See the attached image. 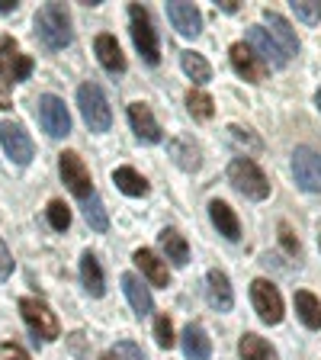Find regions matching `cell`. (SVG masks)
<instances>
[{
  "label": "cell",
  "instance_id": "6da1fadb",
  "mask_svg": "<svg viewBox=\"0 0 321 360\" xmlns=\"http://www.w3.org/2000/svg\"><path fill=\"white\" fill-rule=\"evenodd\" d=\"M36 36L45 49L52 52H61L71 45L74 32H71V16H67L65 4H45L36 13Z\"/></svg>",
  "mask_w": 321,
  "mask_h": 360
},
{
  "label": "cell",
  "instance_id": "7a4b0ae2",
  "mask_svg": "<svg viewBox=\"0 0 321 360\" xmlns=\"http://www.w3.org/2000/svg\"><path fill=\"white\" fill-rule=\"evenodd\" d=\"M228 180H232V187L238 190L241 196L247 200H267L270 196V180L261 167L251 161V158H235L232 165H228Z\"/></svg>",
  "mask_w": 321,
  "mask_h": 360
},
{
  "label": "cell",
  "instance_id": "3957f363",
  "mask_svg": "<svg viewBox=\"0 0 321 360\" xmlns=\"http://www.w3.org/2000/svg\"><path fill=\"white\" fill-rule=\"evenodd\" d=\"M20 315H22V322H26V328L32 331L36 341H55V338L61 335L58 315L45 306L42 300H32V296L20 300Z\"/></svg>",
  "mask_w": 321,
  "mask_h": 360
},
{
  "label": "cell",
  "instance_id": "277c9868",
  "mask_svg": "<svg viewBox=\"0 0 321 360\" xmlns=\"http://www.w3.org/2000/svg\"><path fill=\"white\" fill-rule=\"evenodd\" d=\"M77 106H81V116L90 126V132H110L112 112H110V103H106V94L97 84H84L77 90Z\"/></svg>",
  "mask_w": 321,
  "mask_h": 360
},
{
  "label": "cell",
  "instance_id": "5b68a950",
  "mask_svg": "<svg viewBox=\"0 0 321 360\" xmlns=\"http://www.w3.org/2000/svg\"><path fill=\"white\" fill-rule=\"evenodd\" d=\"M129 20H132V42L135 49L142 52V58L148 65H157L161 61V45H157V32L151 26V16L142 4H132L129 7Z\"/></svg>",
  "mask_w": 321,
  "mask_h": 360
},
{
  "label": "cell",
  "instance_id": "8992f818",
  "mask_svg": "<svg viewBox=\"0 0 321 360\" xmlns=\"http://www.w3.org/2000/svg\"><path fill=\"white\" fill-rule=\"evenodd\" d=\"M58 171H61L65 187L74 196H81V200L93 196V180H90V171H87V165H84V158L77 155V151H61L58 155Z\"/></svg>",
  "mask_w": 321,
  "mask_h": 360
},
{
  "label": "cell",
  "instance_id": "52a82bcc",
  "mask_svg": "<svg viewBox=\"0 0 321 360\" xmlns=\"http://www.w3.org/2000/svg\"><path fill=\"white\" fill-rule=\"evenodd\" d=\"M39 122L52 139H65L71 135V112H67L65 100L55 97V94H45L39 97Z\"/></svg>",
  "mask_w": 321,
  "mask_h": 360
},
{
  "label": "cell",
  "instance_id": "ba28073f",
  "mask_svg": "<svg viewBox=\"0 0 321 360\" xmlns=\"http://www.w3.org/2000/svg\"><path fill=\"white\" fill-rule=\"evenodd\" d=\"M0 145H4L10 161L20 167H26L32 161V155H36V145H32V139L26 135V129L10 122V120L0 122Z\"/></svg>",
  "mask_w": 321,
  "mask_h": 360
},
{
  "label": "cell",
  "instance_id": "9c48e42d",
  "mask_svg": "<svg viewBox=\"0 0 321 360\" xmlns=\"http://www.w3.org/2000/svg\"><path fill=\"white\" fill-rule=\"evenodd\" d=\"M292 177L302 190L321 193V155L315 148H296L292 151Z\"/></svg>",
  "mask_w": 321,
  "mask_h": 360
},
{
  "label": "cell",
  "instance_id": "30bf717a",
  "mask_svg": "<svg viewBox=\"0 0 321 360\" xmlns=\"http://www.w3.org/2000/svg\"><path fill=\"white\" fill-rule=\"evenodd\" d=\"M251 302H254L261 322L267 325H280L283 322V296L270 280H254L251 283Z\"/></svg>",
  "mask_w": 321,
  "mask_h": 360
},
{
  "label": "cell",
  "instance_id": "8fae6325",
  "mask_svg": "<svg viewBox=\"0 0 321 360\" xmlns=\"http://www.w3.org/2000/svg\"><path fill=\"white\" fill-rule=\"evenodd\" d=\"M247 49H251L267 68H286V61H289L283 55V49H280V45L270 39V32L261 30V26H251V30H247Z\"/></svg>",
  "mask_w": 321,
  "mask_h": 360
},
{
  "label": "cell",
  "instance_id": "7c38bea8",
  "mask_svg": "<svg viewBox=\"0 0 321 360\" xmlns=\"http://www.w3.org/2000/svg\"><path fill=\"white\" fill-rule=\"evenodd\" d=\"M232 68L238 71L244 81H251V84H263L267 81V75H270V68L263 65L261 58H257L251 49H247L244 42H235L232 45Z\"/></svg>",
  "mask_w": 321,
  "mask_h": 360
},
{
  "label": "cell",
  "instance_id": "4fadbf2b",
  "mask_svg": "<svg viewBox=\"0 0 321 360\" xmlns=\"http://www.w3.org/2000/svg\"><path fill=\"white\" fill-rule=\"evenodd\" d=\"M129 122H132L135 135H138L142 142L155 145V142H161V139H164V132H161V126H157L155 112H151L148 103H132V106H129Z\"/></svg>",
  "mask_w": 321,
  "mask_h": 360
},
{
  "label": "cell",
  "instance_id": "5bb4252c",
  "mask_svg": "<svg viewBox=\"0 0 321 360\" xmlns=\"http://www.w3.org/2000/svg\"><path fill=\"white\" fill-rule=\"evenodd\" d=\"M167 20L173 22V30L180 36H199L202 32V16L193 4H167Z\"/></svg>",
  "mask_w": 321,
  "mask_h": 360
},
{
  "label": "cell",
  "instance_id": "9a60e30c",
  "mask_svg": "<svg viewBox=\"0 0 321 360\" xmlns=\"http://www.w3.org/2000/svg\"><path fill=\"white\" fill-rule=\"evenodd\" d=\"M263 20H267V26H270V39L283 49V55L289 58V55H296L299 52V39H296V32H292V26L283 20V16L277 13V10H263Z\"/></svg>",
  "mask_w": 321,
  "mask_h": 360
},
{
  "label": "cell",
  "instance_id": "2e32d148",
  "mask_svg": "<svg viewBox=\"0 0 321 360\" xmlns=\"http://www.w3.org/2000/svg\"><path fill=\"white\" fill-rule=\"evenodd\" d=\"M206 296H209V306L216 312H228L235 306V292H232V283H228V274L222 270H209V277H206Z\"/></svg>",
  "mask_w": 321,
  "mask_h": 360
},
{
  "label": "cell",
  "instance_id": "e0dca14e",
  "mask_svg": "<svg viewBox=\"0 0 321 360\" xmlns=\"http://www.w3.org/2000/svg\"><path fill=\"white\" fill-rule=\"evenodd\" d=\"M93 52H97L100 65H103L110 75H122V71H126V55H122L119 42H116L110 32L97 36V42H93Z\"/></svg>",
  "mask_w": 321,
  "mask_h": 360
},
{
  "label": "cell",
  "instance_id": "ac0fdd59",
  "mask_svg": "<svg viewBox=\"0 0 321 360\" xmlns=\"http://www.w3.org/2000/svg\"><path fill=\"white\" fill-rule=\"evenodd\" d=\"M209 219H212V225L218 229V235H225L228 241L241 238V222H238V216H235V210L228 206V202L212 200L209 202Z\"/></svg>",
  "mask_w": 321,
  "mask_h": 360
},
{
  "label": "cell",
  "instance_id": "d6986e66",
  "mask_svg": "<svg viewBox=\"0 0 321 360\" xmlns=\"http://www.w3.org/2000/svg\"><path fill=\"white\" fill-rule=\"evenodd\" d=\"M180 345H183L187 360H209L212 357V341H209V335H206L202 325H187V328H183V338H180Z\"/></svg>",
  "mask_w": 321,
  "mask_h": 360
},
{
  "label": "cell",
  "instance_id": "ffe728a7",
  "mask_svg": "<svg viewBox=\"0 0 321 360\" xmlns=\"http://www.w3.org/2000/svg\"><path fill=\"white\" fill-rule=\"evenodd\" d=\"M157 245H161L164 257L173 264V267H187L190 264V245H187V238H183L177 229H164V232L157 235Z\"/></svg>",
  "mask_w": 321,
  "mask_h": 360
},
{
  "label": "cell",
  "instance_id": "44dd1931",
  "mask_svg": "<svg viewBox=\"0 0 321 360\" xmlns=\"http://www.w3.org/2000/svg\"><path fill=\"white\" fill-rule=\"evenodd\" d=\"M138 267H142V274L151 280L155 286H167L171 283V274H167V264L161 261V257L155 255V251H148V248H138L135 251V257H132Z\"/></svg>",
  "mask_w": 321,
  "mask_h": 360
},
{
  "label": "cell",
  "instance_id": "7402d4cb",
  "mask_svg": "<svg viewBox=\"0 0 321 360\" xmlns=\"http://www.w3.org/2000/svg\"><path fill=\"white\" fill-rule=\"evenodd\" d=\"M122 290H126L129 306L135 309V315H148L151 309H155V300H151L148 286L135 277V274H126V277H122Z\"/></svg>",
  "mask_w": 321,
  "mask_h": 360
},
{
  "label": "cell",
  "instance_id": "603a6c76",
  "mask_svg": "<svg viewBox=\"0 0 321 360\" xmlns=\"http://www.w3.org/2000/svg\"><path fill=\"white\" fill-rule=\"evenodd\" d=\"M81 280H84V286H87V292L90 296H103L106 292V280H103V270H100V261H97V255H90V251H84L81 255Z\"/></svg>",
  "mask_w": 321,
  "mask_h": 360
},
{
  "label": "cell",
  "instance_id": "cb8c5ba5",
  "mask_svg": "<svg viewBox=\"0 0 321 360\" xmlns=\"http://www.w3.org/2000/svg\"><path fill=\"white\" fill-rule=\"evenodd\" d=\"M167 151H171L173 165L183 167V171H199V148H196L190 139H171V145H167Z\"/></svg>",
  "mask_w": 321,
  "mask_h": 360
},
{
  "label": "cell",
  "instance_id": "d4e9b609",
  "mask_svg": "<svg viewBox=\"0 0 321 360\" xmlns=\"http://www.w3.org/2000/svg\"><path fill=\"white\" fill-rule=\"evenodd\" d=\"M238 354H241V360H277V351H273V347H270L261 335H254V331L241 335Z\"/></svg>",
  "mask_w": 321,
  "mask_h": 360
},
{
  "label": "cell",
  "instance_id": "484cf974",
  "mask_svg": "<svg viewBox=\"0 0 321 360\" xmlns=\"http://www.w3.org/2000/svg\"><path fill=\"white\" fill-rule=\"evenodd\" d=\"M112 184H116L126 196H145L148 193V180L135 171V167H116V171H112Z\"/></svg>",
  "mask_w": 321,
  "mask_h": 360
},
{
  "label": "cell",
  "instance_id": "4316f807",
  "mask_svg": "<svg viewBox=\"0 0 321 360\" xmlns=\"http://www.w3.org/2000/svg\"><path fill=\"white\" fill-rule=\"evenodd\" d=\"M296 312H299V319H302V325L306 328H321V302L315 300L312 292H306V290H299L296 292Z\"/></svg>",
  "mask_w": 321,
  "mask_h": 360
},
{
  "label": "cell",
  "instance_id": "83f0119b",
  "mask_svg": "<svg viewBox=\"0 0 321 360\" xmlns=\"http://www.w3.org/2000/svg\"><path fill=\"white\" fill-rule=\"evenodd\" d=\"M180 65H183V71H187V77L193 84H206V81H212V68H209V61L202 58V55H196V52H183L180 55Z\"/></svg>",
  "mask_w": 321,
  "mask_h": 360
},
{
  "label": "cell",
  "instance_id": "f1b7e54d",
  "mask_svg": "<svg viewBox=\"0 0 321 360\" xmlns=\"http://www.w3.org/2000/svg\"><path fill=\"white\" fill-rule=\"evenodd\" d=\"M84 219H87V225L93 229V232H106V229H110V216H106V206H103V200H100L97 193L84 200Z\"/></svg>",
  "mask_w": 321,
  "mask_h": 360
},
{
  "label": "cell",
  "instance_id": "f546056e",
  "mask_svg": "<svg viewBox=\"0 0 321 360\" xmlns=\"http://www.w3.org/2000/svg\"><path fill=\"white\" fill-rule=\"evenodd\" d=\"M13 65H16V42L13 39H4V42H0V94H4L10 84H16Z\"/></svg>",
  "mask_w": 321,
  "mask_h": 360
},
{
  "label": "cell",
  "instance_id": "4dcf8cb0",
  "mask_svg": "<svg viewBox=\"0 0 321 360\" xmlns=\"http://www.w3.org/2000/svg\"><path fill=\"white\" fill-rule=\"evenodd\" d=\"M187 110H190V116H193V120L206 122V120H212L216 106H212L209 94H202V90H190V94H187Z\"/></svg>",
  "mask_w": 321,
  "mask_h": 360
},
{
  "label": "cell",
  "instance_id": "1f68e13d",
  "mask_svg": "<svg viewBox=\"0 0 321 360\" xmlns=\"http://www.w3.org/2000/svg\"><path fill=\"white\" fill-rule=\"evenodd\" d=\"M45 216H48V225H52L55 232H65L67 225H71V210H67L61 200H52V202H48Z\"/></svg>",
  "mask_w": 321,
  "mask_h": 360
},
{
  "label": "cell",
  "instance_id": "d6a6232c",
  "mask_svg": "<svg viewBox=\"0 0 321 360\" xmlns=\"http://www.w3.org/2000/svg\"><path fill=\"white\" fill-rule=\"evenodd\" d=\"M155 341H157V347H173V325H171V319L167 315H157L155 319Z\"/></svg>",
  "mask_w": 321,
  "mask_h": 360
},
{
  "label": "cell",
  "instance_id": "836d02e7",
  "mask_svg": "<svg viewBox=\"0 0 321 360\" xmlns=\"http://www.w3.org/2000/svg\"><path fill=\"white\" fill-rule=\"evenodd\" d=\"M292 10H296V16H299L302 22H308V26L321 22V4H312V0H302V4H292Z\"/></svg>",
  "mask_w": 321,
  "mask_h": 360
},
{
  "label": "cell",
  "instance_id": "e575fe53",
  "mask_svg": "<svg viewBox=\"0 0 321 360\" xmlns=\"http://www.w3.org/2000/svg\"><path fill=\"white\" fill-rule=\"evenodd\" d=\"M112 357L116 360H145V354H142V347L132 345V341H119V345L112 347Z\"/></svg>",
  "mask_w": 321,
  "mask_h": 360
},
{
  "label": "cell",
  "instance_id": "d590c367",
  "mask_svg": "<svg viewBox=\"0 0 321 360\" xmlns=\"http://www.w3.org/2000/svg\"><path fill=\"white\" fill-rule=\"evenodd\" d=\"M32 75V58L30 55H16V65H13V81H26V77Z\"/></svg>",
  "mask_w": 321,
  "mask_h": 360
},
{
  "label": "cell",
  "instance_id": "8d00e7d4",
  "mask_svg": "<svg viewBox=\"0 0 321 360\" xmlns=\"http://www.w3.org/2000/svg\"><path fill=\"white\" fill-rule=\"evenodd\" d=\"M228 132H232V139H235V142H238V145H247V148L261 151V142H257V139H254V135H251V132H247V129L232 126V129H228Z\"/></svg>",
  "mask_w": 321,
  "mask_h": 360
},
{
  "label": "cell",
  "instance_id": "74e56055",
  "mask_svg": "<svg viewBox=\"0 0 321 360\" xmlns=\"http://www.w3.org/2000/svg\"><path fill=\"white\" fill-rule=\"evenodd\" d=\"M280 245H283L289 255H299V238L289 232V225H280Z\"/></svg>",
  "mask_w": 321,
  "mask_h": 360
},
{
  "label": "cell",
  "instance_id": "f35d334b",
  "mask_svg": "<svg viewBox=\"0 0 321 360\" xmlns=\"http://www.w3.org/2000/svg\"><path fill=\"white\" fill-rule=\"evenodd\" d=\"M0 354H4V360H30V354L22 351L20 345H13V341H4V345H0Z\"/></svg>",
  "mask_w": 321,
  "mask_h": 360
},
{
  "label": "cell",
  "instance_id": "ab89813d",
  "mask_svg": "<svg viewBox=\"0 0 321 360\" xmlns=\"http://www.w3.org/2000/svg\"><path fill=\"white\" fill-rule=\"evenodd\" d=\"M10 274H13V257H10L7 245L0 241V280H7Z\"/></svg>",
  "mask_w": 321,
  "mask_h": 360
},
{
  "label": "cell",
  "instance_id": "60d3db41",
  "mask_svg": "<svg viewBox=\"0 0 321 360\" xmlns=\"http://www.w3.org/2000/svg\"><path fill=\"white\" fill-rule=\"evenodd\" d=\"M218 7H222L225 13H235V10H238V0H218Z\"/></svg>",
  "mask_w": 321,
  "mask_h": 360
},
{
  "label": "cell",
  "instance_id": "b9f144b4",
  "mask_svg": "<svg viewBox=\"0 0 321 360\" xmlns=\"http://www.w3.org/2000/svg\"><path fill=\"white\" fill-rule=\"evenodd\" d=\"M16 10V0H0V13H13Z\"/></svg>",
  "mask_w": 321,
  "mask_h": 360
},
{
  "label": "cell",
  "instance_id": "7bdbcfd3",
  "mask_svg": "<svg viewBox=\"0 0 321 360\" xmlns=\"http://www.w3.org/2000/svg\"><path fill=\"white\" fill-rule=\"evenodd\" d=\"M315 103H318V110H321V87H318V94H315Z\"/></svg>",
  "mask_w": 321,
  "mask_h": 360
},
{
  "label": "cell",
  "instance_id": "ee69618b",
  "mask_svg": "<svg viewBox=\"0 0 321 360\" xmlns=\"http://www.w3.org/2000/svg\"><path fill=\"white\" fill-rule=\"evenodd\" d=\"M100 360H116V357H112V354H103V357H100Z\"/></svg>",
  "mask_w": 321,
  "mask_h": 360
},
{
  "label": "cell",
  "instance_id": "f6af8a7d",
  "mask_svg": "<svg viewBox=\"0 0 321 360\" xmlns=\"http://www.w3.org/2000/svg\"><path fill=\"white\" fill-rule=\"evenodd\" d=\"M318 245H321V238H318Z\"/></svg>",
  "mask_w": 321,
  "mask_h": 360
}]
</instances>
